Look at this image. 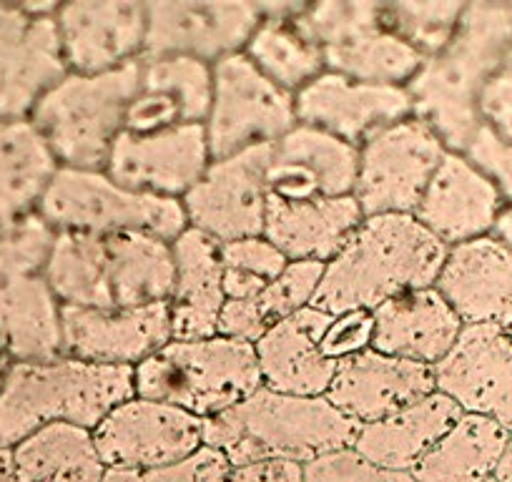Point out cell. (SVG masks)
Returning a JSON list of instances; mask_svg holds the SVG:
<instances>
[{
  "instance_id": "obj_1",
  "label": "cell",
  "mask_w": 512,
  "mask_h": 482,
  "mask_svg": "<svg viewBox=\"0 0 512 482\" xmlns=\"http://www.w3.org/2000/svg\"><path fill=\"white\" fill-rule=\"evenodd\" d=\"M450 249L415 216H364L342 252L324 267L312 307L322 312H374L400 294L435 287Z\"/></svg>"
},
{
  "instance_id": "obj_2",
  "label": "cell",
  "mask_w": 512,
  "mask_h": 482,
  "mask_svg": "<svg viewBox=\"0 0 512 482\" xmlns=\"http://www.w3.org/2000/svg\"><path fill=\"white\" fill-rule=\"evenodd\" d=\"M512 46L510 3H467L452 41L427 58L407 83L412 116L427 126L447 151L465 154L475 139L477 98Z\"/></svg>"
},
{
  "instance_id": "obj_3",
  "label": "cell",
  "mask_w": 512,
  "mask_h": 482,
  "mask_svg": "<svg viewBox=\"0 0 512 482\" xmlns=\"http://www.w3.org/2000/svg\"><path fill=\"white\" fill-rule=\"evenodd\" d=\"M359 425L327 397H294L259 387L231 410L204 420V447L221 452L229 467L259 460L309 465L354 445Z\"/></svg>"
},
{
  "instance_id": "obj_4",
  "label": "cell",
  "mask_w": 512,
  "mask_h": 482,
  "mask_svg": "<svg viewBox=\"0 0 512 482\" xmlns=\"http://www.w3.org/2000/svg\"><path fill=\"white\" fill-rule=\"evenodd\" d=\"M136 397L134 367L58 357L13 362L0 385V450H13L48 425L96 430L121 402Z\"/></svg>"
},
{
  "instance_id": "obj_5",
  "label": "cell",
  "mask_w": 512,
  "mask_h": 482,
  "mask_svg": "<svg viewBox=\"0 0 512 482\" xmlns=\"http://www.w3.org/2000/svg\"><path fill=\"white\" fill-rule=\"evenodd\" d=\"M262 387L254 344L226 337L171 339L134 367V392L141 400L181 407L201 420L221 415Z\"/></svg>"
},
{
  "instance_id": "obj_6",
  "label": "cell",
  "mask_w": 512,
  "mask_h": 482,
  "mask_svg": "<svg viewBox=\"0 0 512 482\" xmlns=\"http://www.w3.org/2000/svg\"><path fill=\"white\" fill-rule=\"evenodd\" d=\"M53 241L38 211L0 229V339L13 362L63 357L61 304L46 279Z\"/></svg>"
},
{
  "instance_id": "obj_7",
  "label": "cell",
  "mask_w": 512,
  "mask_h": 482,
  "mask_svg": "<svg viewBox=\"0 0 512 482\" xmlns=\"http://www.w3.org/2000/svg\"><path fill=\"white\" fill-rule=\"evenodd\" d=\"M141 61L111 73H68L31 113L33 126L63 169H106L108 154L123 134L128 103L139 88Z\"/></svg>"
},
{
  "instance_id": "obj_8",
  "label": "cell",
  "mask_w": 512,
  "mask_h": 482,
  "mask_svg": "<svg viewBox=\"0 0 512 482\" xmlns=\"http://www.w3.org/2000/svg\"><path fill=\"white\" fill-rule=\"evenodd\" d=\"M38 214L56 231H81L93 236L151 234L176 241L186 229L179 199L141 194L121 186L106 171L58 169L38 204Z\"/></svg>"
},
{
  "instance_id": "obj_9",
  "label": "cell",
  "mask_w": 512,
  "mask_h": 482,
  "mask_svg": "<svg viewBox=\"0 0 512 482\" xmlns=\"http://www.w3.org/2000/svg\"><path fill=\"white\" fill-rule=\"evenodd\" d=\"M299 23L322 48L324 68L352 81L407 88L425 63L387 28L379 0L307 3Z\"/></svg>"
},
{
  "instance_id": "obj_10",
  "label": "cell",
  "mask_w": 512,
  "mask_h": 482,
  "mask_svg": "<svg viewBox=\"0 0 512 482\" xmlns=\"http://www.w3.org/2000/svg\"><path fill=\"white\" fill-rule=\"evenodd\" d=\"M211 76L214 88L204 121L211 161L256 146H274L297 126L292 93L262 76L244 53L211 66Z\"/></svg>"
},
{
  "instance_id": "obj_11",
  "label": "cell",
  "mask_w": 512,
  "mask_h": 482,
  "mask_svg": "<svg viewBox=\"0 0 512 482\" xmlns=\"http://www.w3.org/2000/svg\"><path fill=\"white\" fill-rule=\"evenodd\" d=\"M447 149L415 116L359 146L354 201L364 216L415 214Z\"/></svg>"
},
{
  "instance_id": "obj_12",
  "label": "cell",
  "mask_w": 512,
  "mask_h": 482,
  "mask_svg": "<svg viewBox=\"0 0 512 482\" xmlns=\"http://www.w3.org/2000/svg\"><path fill=\"white\" fill-rule=\"evenodd\" d=\"M144 58H191L216 66L244 53L262 23L259 3L246 0H154L146 3Z\"/></svg>"
},
{
  "instance_id": "obj_13",
  "label": "cell",
  "mask_w": 512,
  "mask_h": 482,
  "mask_svg": "<svg viewBox=\"0 0 512 482\" xmlns=\"http://www.w3.org/2000/svg\"><path fill=\"white\" fill-rule=\"evenodd\" d=\"M91 435L106 470H154L196 455L204 447V420L181 407L131 397Z\"/></svg>"
},
{
  "instance_id": "obj_14",
  "label": "cell",
  "mask_w": 512,
  "mask_h": 482,
  "mask_svg": "<svg viewBox=\"0 0 512 482\" xmlns=\"http://www.w3.org/2000/svg\"><path fill=\"white\" fill-rule=\"evenodd\" d=\"M272 146H256L211 161L199 184L181 199L189 229L216 244L262 236L267 219V166Z\"/></svg>"
},
{
  "instance_id": "obj_15",
  "label": "cell",
  "mask_w": 512,
  "mask_h": 482,
  "mask_svg": "<svg viewBox=\"0 0 512 482\" xmlns=\"http://www.w3.org/2000/svg\"><path fill=\"white\" fill-rule=\"evenodd\" d=\"M146 3L73 0L56 11V31L68 73L98 76L139 63L146 43Z\"/></svg>"
},
{
  "instance_id": "obj_16",
  "label": "cell",
  "mask_w": 512,
  "mask_h": 482,
  "mask_svg": "<svg viewBox=\"0 0 512 482\" xmlns=\"http://www.w3.org/2000/svg\"><path fill=\"white\" fill-rule=\"evenodd\" d=\"M437 390L462 412L482 415L512 435V332L467 324L455 349L435 367Z\"/></svg>"
},
{
  "instance_id": "obj_17",
  "label": "cell",
  "mask_w": 512,
  "mask_h": 482,
  "mask_svg": "<svg viewBox=\"0 0 512 482\" xmlns=\"http://www.w3.org/2000/svg\"><path fill=\"white\" fill-rule=\"evenodd\" d=\"M297 124L324 131L344 144L359 146L412 116L407 88L374 86L324 71L294 96Z\"/></svg>"
},
{
  "instance_id": "obj_18",
  "label": "cell",
  "mask_w": 512,
  "mask_h": 482,
  "mask_svg": "<svg viewBox=\"0 0 512 482\" xmlns=\"http://www.w3.org/2000/svg\"><path fill=\"white\" fill-rule=\"evenodd\" d=\"M209 164L204 126H181L159 134L123 131L103 171L128 189L181 201L199 184Z\"/></svg>"
},
{
  "instance_id": "obj_19",
  "label": "cell",
  "mask_w": 512,
  "mask_h": 482,
  "mask_svg": "<svg viewBox=\"0 0 512 482\" xmlns=\"http://www.w3.org/2000/svg\"><path fill=\"white\" fill-rule=\"evenodd\" d=\"M68 76L56 16L33 18L0 3V121L31 118L36 103Z\"/></svg>"
},
{
  "instance_id": "obj_20",
  "label": "cell",
  "mask_w": 512,
  "mask_h": 482,
  "mask_svg": "<svg viewBox=\"0 0 512 482\" xmlns=\"http://www.w3.org/2000/svg\"><path fill=\"white\" fill-rule=\"evenodd\" d=\"M63 357L91 365L136 367L171 342L169 304L136 309L61 307Z\"/></svg>"
},
{
  "instance_id": "obj_21",
  "label": "cell",
  "mask_w": 512,
  "mask_h": 482,
  "mask_svg": "<svg viewBox=\"0 0 512 482\" xmlns=\"http://www.w3.org/2000/svg\"><path fill=\"white\" fill-rule=\"evenodd\" d=\"M502 209L505 199L495 181L465 154L447 151L412 216L447 249H455L490 236Z\"/></svg>"
},
{
  "instance_id": "obj_22",
  "label": "cell",
  "mask_w": 512,
  "mask_h": 482,
  "mask_svg": "<svg viewBox=\"0 0 512 482\" xmlns=\"http://www.w3.org/2000/svg\"><path fill=\"white\" fill-rule=\"evenodd\" d=\"M432 392H437L435 367L369 347L339 362L327 400L357 425H369L397 415Z\"/></svg>"
},
{
  "instance_id": "obj_23",
  "label": "cell",
  "mask_w": 512,
  "mask_h": 482,
  "mask_svg": "<svg viewBox=\"0 0 512 482\" xmlns=\"http://www.w3.org/2000/svg\"><path fill=\"white\" fill-rule=\"evenodd\" d=\"M359 149L297 124L272 146L267 166L269 196L284 201H317L352 196Z\"/></svg>"
},
{
  "instance_id": "obj_24",
  "label": "cell",
  "mask_w": 512,
  "mask_h": 482,
  "mask_svg": "<svg viewBox=\"0 0 512 482\" xmlns=\"http://www.w3.org/2000/svg\"><path fill=\"white\" fill-rule=\"evenodd\" d=\"M211 88L214 76L206 63L191 58H144L123 131L159 134L181 126H204Z\"/></svg>"
},
{
  "instance_id": "obj_25",
  "label": "cell",
  "mask_w": 512,
  "mask_h": 482,
  "mask_svg": "<svg viewBox=\"0 0 512 482\" xmlns=\"http://www.w3.org/2000/svg\"><path fill=\"white\" fill-rule=\"evenodd\" d=\"M332 314L307 307L274 324L254 344L262 387L294 397H327L337 362L322 352Z\"/></svg>"
},
{
  "instance_id": "obj_26",
  "label": "cell",
  "mask_w": 512,
  "mask_h": 482,
  "mask_svg": "<svg viewBox=\"0 0 512 482\" xmlns=\"http://www.w3.org/2000/svg\"><path fill=\"white\" fill-rule=\"evenodd\" d=\"M435 287L465 327H512V252L492 236L450 249Z\"/></svg>"
},
{
  "instance_id": "obj_27",
  "label": "cell",
  "mask_w": 512,
  "mask_h": 482,
  "mask_svg": "<svg viewBox=\"0 0 512 482\" xmlns=\"http://www.w3.org/2000/svg\"><path fill=\"white\" fill-rule=\"evenodd\" d=\"M372 319V349L425 367L440 365L465 329L437 287L417 289L379 304Z\"/></svg>"
},
{
  "instance_id": "obj_28",
  "label": "cell",
  "mask_w": 512,
  "mask_h": 482,
  "mask_svg": "<svg viewBox=\"0 0 512 482\" xmlns=\"http://www.w3.org/2000/svg\"><path fill=\"white\" fill-rule=\"evenodd\" d=\"M362 221L364 214L354 196L317 201H284L269 196L262 236H267L289 262H317L327 267Z\"/></svg>"
},
{
  "instance_id": "obj_29",
  "label": "cell",
  "mask_w": 512,
  "mask_h": 482,
  "mask_svg": "<svg viewBox=\"0 0 512 482\" xmlns=\"http://www.w3.org/2000/svg\"><path fill=\"white\" fill-rule=\"evenodd\" d=\"M174 249L176 277L169 297L171 337L181 342L216 337V322L224 307V264L219 244L196 229H186Z\"/></svg>"
},
{
  "instance_id": "obj_30",
  "label": "cell",
  "mask_w": 512,
  "mask_h": 482,
  "mask_svg": "<svg viewBox=\"0 0 512 482\" xmlns=\"http://www.w3.org/2000/svg\"><path fill=\"white\" fill-rule=\"evenodd\" d=\"M460 417V405L437 390L397 415L359 425L352 450L387 470L412 472Z\"/></svg>"
},
{
  "instance_id": "obj_31",
  "label": "cell",
  "mask_w": 512,
  "mask_h": 482,
  "mask_svg": "<svg viewBox=\"0 0 512 482\" xmlns=\"http://www.w3.org/2000/svg\"><path fill=\"white\" fill-rule=\"evenodd\" d=\"M304 8L307 3H259L262 23L244 48L256 71L292 96L327 71L322 48L299 23Z\"/></svg>"
},
{
  "instance_id": "obj_32",
  "label": "cell",
  "mask_w": 512,
  "mask_h": 482,
  "mask_svg": "<svg viewBox=\"0 0 512 482\" xmlns=\"http://www.w3.org/2000/svg\"><path fill=\"white\" fill-rule=\"evenodd\" d=\"M58 169L56 156L28 118L0 121V229L38 211Z\"/></svg>"
},
{
  "instance_id": "obj_33",
  "label": "cell",
  "mask_w": 512,
  "mask_h": 482,
  "mask_svg": "<svg viewBox=\"0 0 512 482\" xmlns=\"http://www.w3.org/2000/svg\"><path fill=\"white\" fill-rule=\"evenodd\" d=\"M108 282L116 307L169 304L176 264L171 241L151 234L106 236Z\"/></svg>"
},
{
  "instance_id": "obj_34",
  "label": "cell",
  "mask_w": 512,
  "mask_h": 482,
  "mask_svg": "<svg viewBox=\"0 0 512 482\" xmlns=\"http://www.w3.org/2000/svg\"><path fill=\"white\" fill-rule=\"evenodd\" d=\"M510 432L482 415L462 412L460 420L417 462V482H485L495 477Z\"/></svg>"
},
{
  "instance_id": "obj_35",
  "label": "cell",
  "mask_w": 512,
  "mask_h": 482,
  "mask_svg": "<svg viewBox=\"0 0 512 482\" xmlns=\"http://www.w3.org/2000/svg\"><path fill=\"white\" fill-rule=\"evenodd\" d=\"M16 482H103L106 465L91 430L48 425L13 447Z\"/></svg>"
},
{
  "instance_id": "obj_36",
  "label": "cell",
  "mask_w": 512,
  "mask_h": 482,
  "mask_svg": "<svg viewBox=\"0 0 512 482\" xmlns=\"http://www.w3.org/2000/svg\"><path fill=\"white\" fill-rule=\"evenodd\" d=\"M46 279L61 307L113 309L106 239L81 231H56Z\"/></svg>"
},
{
  "instance_id": "obj_37",
  "label": "cell",
  "mask_w": 512,
  "mask_h": 482,
  "mask_svg": "<svg viewBox=\"0 0 512 482\" xmlns=\"http://www.w3.org/2000/svg\"><path fill=\"white\" fill-rule=\"evenodd\" d=\"M465 6L467 3H452V0H432V3L397 0V3H382V16L387 28L427 61L452 41Z\"/></svg>"
},
{
  "instance_id": "obj_38",
  "label": "cell",
  "mask_w": 512,
  "mask_h": 482,
  "mask_svg": "<svg viewBox=\"0 0 512 482\" xmlns=\"http://www.w3.org/2000/svg\"><path fill=\"white\" fill-rule=\"evenodd\" d=\"M324 264L317 262H289L277 279L267 284L259 297V304L274 324L302 309L312 307L317 289L322 284Z\"/></svg>"
},
{
  "instance_id": "obj_39",
  "label": "cell",
  "mask_w": 512,
  "mask_h": 482,
  "mask_svg": "<svg viewBox=\"0 0 512 482\" xmlns=\"http://www.w3.org/2000/svg\"><path fill=\"white\" fill-rule=\"evenodd\" d=\"M229 462L221 452L201 447L196 455L154 470H106L103 482H226Z\"/></svg>"
},
{
  "instance_id": "obj_40",
  "label": "cell",
  "mask_w": 512,
  "mask_h": 482,
  "mask_svg": "<svg viewBox=\"0 0 512 482\" xmlns=\"http://www.w3.org/2000/svg\"><path fill=\"white\" fill-rule=\"evenodd\" d=\"M304 482H417L412 472H397L364 460L349 450L332 452L304 465Z\"/></svg>"
},
{
  "instance_id": "obj_41",
  "label": "cell",
  "mask_w": 512,
  "mask_h": 482,
  "mask_svg": "<svg viewBox=\"0 0 512 482\" xmlns=\"http://www.w3.org/2000/svg\"><path fill=\"white\" fill-rule=\"evenodd\" d=\"M477 121L492 139L512 146V46L477 98Z\"/></svg>"
},
{
  "instance_id": "obj_42",
  "label": "cell",
  "mask_w": 512,
  "mask_h": 482,
  "mask_svg": "<svg viewBox=\"0 0 512 482\" xmlns=\"http://www.w3.org/2000/svg\"><path fill=\"white\" fill-rule=\"evenodd\" d=\"M219 252L224 269L251 274V277L262 279L267 284L277 279L289 264V259L274 247L267 236H246V239L219 244Z\"/></svg>"
},
{
  "instance_id": "obj_43",
  "label": "cell",
  "mask_w": 512,
  "mask_h": 482,
  "mask_svg": "<svg viewBox=\"0 0 512 482\" xmlns=\"http://www.w3.org/2000/svg\"><path fill=\"white\" fill-rule=\"evenodd\" d=\"M372 339V312H344L332 317V324L322 337V352L339 365L342 359H349L372 347Z\"/></svg>"
},
{
  "instance_id": "obj_44",
  "label": "cell",
  "mask_w": 512,
  "mask_h": 482,
  "mask_svg": "<svg viewBox=\"0 0 512 482\" xmlns=\"http://www.w3.org/2000/svg\"><path fill=\"white\" fill-rule=\"evenodd\" d=\"M272 327L274 322L259 299H226L216 322V334L234 342L256 344Z\"/></svg>"
},
{
  "instance_id": "obj_45",
  "label": "cell",
  "mask_w": 512,
  "mask_h": 482,
  "mask_svg": "<svg viewBox=\"0 0 512 482\" xmlns=\"http://www.w3.org/2000/svg\"><path fill=\"white\" fill-rule=\"evenodd\" d=\"M465 156L495 181L505 204H512V146L502 144V141L492 139L487 131L477 129Z\"/></svg>"
},
{
  "instance_id": "obj_46",
  "label": "cell",
  "mask_w": 512,
  "mask_h": 482,
  "mask_svg": "<svg viewBox=\"0 0 512 482\" xmlns=\"http://www.w3.org/2000/svg\"><path fill=\"white\" fill-rule=\"evenodd\" d=\"M226 482H304V465L287 460H259L231 467Z\"/></svg>"
},
{
  "instance_id": "obj_47",
  "label": "cell",
  "mask_w": 512,
  "mask_h": 482,
  "mask_svg": "<svg viewBox=\"0 0 512 482\" xmlns=\"http://www.w3.org/2000/svg\"><path fill=\"white\" fill-rule=\"evenodd\" d=\"M267 289V282L251 277V274L224 269V297L226 299H259Z\"/></svg>"
},
{
  "instance_id": "obj_48",
  "label": "cell",
  "mask_w": 512,
  "mask_h": 482,
  "mask_svg": "<svg viewBox=\"0 0 512 482\" xmlns=\"http://www.w3.org/2000/svg\"><path fill=\"white\" fill-rule=\"evenodd\" d=\"M490 236L495 241H500L502 247L510 249L512 252V204H505V209L500 211V216H497L495 226H492Z\"/></svg>"
},
{
  "instance_id": "obj_49",
  "label": "cell",
  "mask_w": 512,
  "mask_h": 482,
  "mask_svg": "<svg viewBox=\"0 0 512 482\" xmlns=\"http://www.w3.org/2000/svg\"><path fill=\"white\" fill-rule=\"evenodd\" d=\"M495 480H500V482H512V435H510V442H507L505 452H502L500 462H497Z\"/></svg>"
},
{
  "instance_id": "obj_50",
  "label": "cell",
  "mask_w": 512,
  "mask_h": 482,
  "mask_svg": "<svg viewBox=\"0 0 512 482\" xmlns=\"http://www.w3.org/2000/svg\"><path fill=\"white\" fill-rule=\"evenodd\" d=\"M0 482H16L13 450H0Z\"/></svg>"
},
{
  "instance_id": "obj_51",
  "label": "cell",
  "mask_w": 512,
  "mask_h": 482,
  "mask_svg": "<svg viewBox=\"0 0 512 482\" xmlns=\"http://www.w3.org/2000/svg\"><path fill=\"white\" fill-rule=\"evenodd\" d=\"M11 365H13L11 354H8V349H6V344H3V339H0V385H3V380H6V375H8V370H11Z\"/></svg>"
},
{
  "instance_id": "obj_52",
  "label": "cell",
  "mask_w": 512,
  "mask_h": 482,
  "mask_svg": "<svg viewBox=\"0 0 512 482\" xmlns=\"http://www.w3.org/2000/svg\"><path fill=\"white\" fill-rule=\"evenodd\" d=\"M485 482H500V480H495V477H490V480H485Z\"/></svg>"
},
{
  "instance_id": "obj_53",
  "label": "cell",
  "mask_w": 512,
  "mask_h": 482,
  "mask_svg": "<svg viewBox=\"0 0 512 482\" xmlns=\"http://www.w3.org/2000/svg\"><path fill=\"white\" fill-rule=\"evenodd\" d=\"M510 13H512V3H510Z\"/></svg>"
},
{
  "instance_id": "obj_54",
  "label": "cell",
  "mask_w": 512,
  "mask_h": 482,
  "mask_svg": "<svg viewBox=\"0 0 512 482\" xmlns=\"http://www.w3.org/2000/svg\"><path fill=\"white\" fill-rule=\"evenodd\" d=\"M510 332H512V327H510Z\"/></svg>"
}]
</instances>
